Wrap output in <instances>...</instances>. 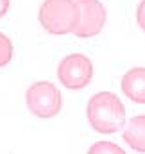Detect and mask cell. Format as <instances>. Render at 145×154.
Masks as SVG:
<instances>
[{"mask_svg":"<svg viewBox=\"0 0 145 154\" xmlns=\"http://www.w3.org/2000/svg\"><path fill=\"white\" fill-rule=\"evenodd\" d=\"M86 115L91 129L100 134H113L125 127V106L111 91L95 93L86 106Z\"/></svg>","mask_w":145,"mask_h":154,"instance_id":"cell-1","label":"cell"},{"mask_svg":"<svg viewBox=\"0 0 145 154\" xmlns=\"http://www.w3.org/2000/svg\"><path fill=\"white\" fill-rule=\"evenodd\" d=\"M38 20L48 34H70L79 23V5L75 0H45L39 5Z\"/></svg>","mask_w":145,"mask_h":154,"instance_id":"cell-2","label":"cell"},{"mask_svg":"<svg viewBox=\"0 0 145 154\" xmlns=\"http://www.w3.org/2000/svg\"><path fill=\"white\" fill-rule=\"evenodd\" d=\"M29 111L38 118H54L63 108V97L57 86L48 81H36L25 93Z\"/></svg>","mask_w":145,"mask_h":154,"instance_id":"cell-3","label":"cell"},{"mask_svg":"<svg viewBox=\"0 0 145 154\" xmlns=\"http://www.w3.org/2000/svg\"><path fill=\"white\" fill-rule=\"evenodd\" d=\"M57 79L68 90H82L93 79V63L84 54H68L57 65Z\"/></svg>","mask_w":145,"mask_h":154,"instance_id":"cell-4","label":"cell"},{"mask_svg":"<svg viewBox=\"0 0 145 154\" xmlns=\"http://www.w3.org/2000/svg\"><path fill=\"white\" fill-rule=\"evenodd\" d=\"M79 5V23L73 31L77 38L97 36L106 23V9L99 0H77Z\"/></svg>","mask_w":145,"mask_h":154,"instance_id":"cell-5","label":"cell"},{"mask_svg":"<svg viewBox=\"0 0 145 154\" xmlns=\"http://www.w3.org/2000/svg\"><path fill=\"white\" fill-rule=\"evenodd\" d=\"M120 86L129 100L136 104H145V66H134L127 70L122 75Z\"/></svg>","mask_w":145,"mask_h":154,"instance_id":"cell-6","label":"cell"},{"mask_svg":"<svg viewBox=\"0 0 145 154\" xmlns=\"http://www.w3.org/2000/svg\"><path fill=\"white\" fill-rule=\"evenodd\" d=\"M124 142L136 152H145V115L133 116L124 127Z\"/></svg>","mask_w":145,"mask_h":154,"instance_id":"cell-7","label":"cell"},{"mask_svg":"<svg viewBox=\"0 0 145 154\" xmlns=\"http://www.w3.org/2000/svg\"><path fill=\"white\" fill-rule=\"evenodd\" d=\"M13 57V43L4 32H0V68L5 66Z\"/></svg>","mask_w":145,"mask_h":154,"instance_id":"cell-8","label":"cell"},{"mask_svg":"<svg viewBox=\"0 0 145 154\" xmlns=\"http://www.w3.org/2000/svg\"><path fill=\"white\" fill-rule=\"evenodd\" d=\"M90 154H102V152H111V154H124V149L115 145L113 142H97L93 143L90 149H88Z\"/></svg>","mask_w":145,"mask_h":154,"instance_id":"cell-9","label":"cell"},{"mask_svg":"<svg viewBox=\"0 0 145 154\" xmlns=\"http://www.w3.org/2000/svg\"><path fill=\"white\" fill-rule=\"evenodd\" d=\"M136 22H138L140 29L145 32V0H142L136 7Z\"/></svg>","mask_w":145,"mask_h":154,"instance_id":"cell-10","label":"cell"},{"mask_svg":"<svg viewBox=\"0 0 145 154\" xmlns=\"http://www.w3.org/2000/svg\"><path fill=\"white\" fill-rule=\"evenodd\" d=\"M7 11H9V0H0V18L5 16Z\"/></svg>","mask_w":145,"mask_h":154,"instance_id":"cell-11","label":"cell"}]
</instances>
